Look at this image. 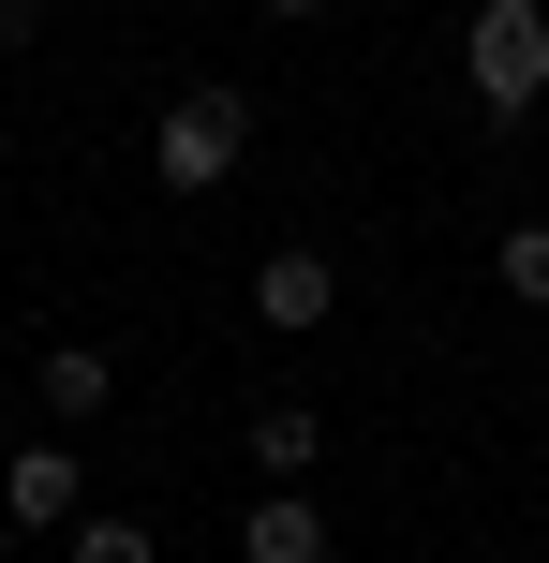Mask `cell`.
I'll list each match as a JSON object with an SVG mask.
<instances>
[{
    "instance_id": "1",
    "label": "cell",
    "mask_w": 549,
    "mask_h": 563,
    "mask_svg": "<svg viewBox=\"0 0 549 563\" xmlns=\"http://www.w3.org/2000/svg\"><path fill=\"white\" fill-rule=\"evenodd\" d=\"M461 75H475V119H491V134L549 119V0H475Z\"/></svg>"
},
{
    "instance_id": "2",
    "label": "cell",
    "mask_w": 549,
    "mask_h": 563,
    "mask_svg": "<svg viewBox=\"0 0 549 563\" xmlns=\"http://www.w3.org/2000/svg\"><path fill=\"white\" fill-rule=\"evenodd\" d=\"M149 164H164V194H223V178L253 164V89H164Z\"/></svg>"
},
{
    "instance_id": "3",
    "label": "cell",
    "mask_w": 549,
    "mask_h": 563,
    "mask_svg": "<svg viewBox=\"0 0 549 563\" xmlns=\"http://www.w3.org/2000/svg\"><path fill=\"white\" fill-rule=\"evenodd\" d=\"M0 519H15V534H75L89 519V460L75 445H15L0 460Z\"/></svg>"
},
{
    "instance_id": "4",
    "label": "cell",
    "mask_w": 549,
    "mask_h": 563,
    "mask_svg": "<svg viewBox=\"0 0 549 563\" xmlns=\"http://www.w3.org/2000/svg\"><path fill=\"white\" fill-rule=\"evenodd\" d=\"M342 311V267L312 253V238H283V253L253 267V327H327Z\"/></svg>"
},
{
    "instance_id": "5",
    "label": "cell",
    "mask_w": 549,
    "mask_h": 563,
    "mask_svg": "<svg viewBox=\"0 0 549 563\" xmlns=\"http://www.w3.org/2000/svg\"><path fill=\"white\" fill-rule=\"evenodd\" d=\"M238 563H327V505H312V489H253Z\"/></svg>"
},
{
    "instance_id": "6",
    "label": "cell",
    "mask_w": 549,
    "mask_h": 563,
    "mask_svg": "<svg viewBox=\"0 0 549 563\" xmlns=\"http://www.w3.org/2000/svg\"><path fill=\"white\" fill-rule=\"evenodd\" d=\"M105 400H119V356H105V341H45V416H59V430H89Z\"/></svg>"
},
{
    "instance_id": "7",
    "label": "cell",
    "mask_w": 549,
    "mask_h": 563,
    "mask_svg": "<svg viewBox=\"0 0 549 563\" xmlns=\"http://www.w3.org/2000/svg\"><path fill=\"white\" fill-rule=\"evenodd\" d=\"M253 460H267V489H297L327 460V416H312V400H267V416H253Z\"/></svg>"
},
{
    "instance_id": "8",
    "label": "cell",
    "mask_w": 549,
    "mask_h": 563,
    "mask_svg": "<svg viewBox=\"0 0 549 563\" xmlns=\"http://www.w3.org/2000/svg\"><path fill=\"white\" fill-rule=\"evenodd\" d=\"M59 563H164V549H149V519H134V505H89L75 534H59Z\"/></svg>"
},
{
    "instance_id": "9",
    "label": "cell",
    "mask_w": 549,
    "mask_h": 563,
    "mask_svg": "<svg viewBox=\"0 0 549 563\" xmlns=\"http://www.w3.org/2000/svg\"><path fill=\"white\" fill-rule=\"evenodd\" d=\"M491 282H505L520 311H549V223H505V238H491Z\"/></svg>"
},
{
    "instance_id": "10",
    "label": "cell",
    "mask_w": 549,
    "mask_h": 563,
    "mask_svg": "<svg viewBox=\"0 0 549 563\" xmlns=\"http://www.w3.org/2000/svg\"><path fill=\"white\" fill-rule=\"evenodd\" d=\"M253 15H327V0H253Z\"/></svg>"
},
{
    "instance_id": "11",
    "label": "cell",
    "mask_w": 549,
    "mask_h": 563,
    "mask_svg": "<svg viewBox=\"0 0 549 563\" xmlns=\"http://www.w3.org/2000/svg\"><path fill=\"white\" fill-rule=\"evenodd\" d=\"M45 15H75V0H45Z\"/></svg>"
}]
</instances>
